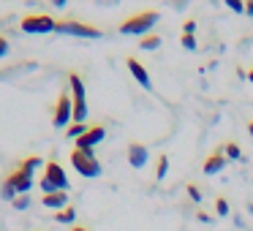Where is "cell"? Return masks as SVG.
Segmentation results:
<instances>
[{
	"label": "cell",
	"instance_id": "16",
	"mask_svg": "<svg viewBox=\"0 0 253 231\" xmlns=\"http://www.w3.org/2000/svg\"><path fill=\"white\" fill-rule=\"evenodd\" d=\"M139 46H142V49H150V52H153V49H158V46H161V36H153V33H150V36H144V38H142V44H139Z\"/></svg>",
	"mask_w": 253,
	"mask_h": 231
},
{
	"label": "cell",
	"instance_id": "31",
	"mask_svg": "<svg viewBox=\"0 0 253 231\" xmlns=\"http://www.w3.org/2000/svg\"><path fill=\"white\" fill-rule=\"evenodd\" d=\"M248 131H251V136H253V120H251V122H248Z\"/></svg>",
	"mask_w": 253,
	"mask_h": 231
},
{
	"label": "cell",
	"instance_id": "30",
	"mask_svg": "<svg viewBox=\"0 0 253 231\" xmlns=\"http://www.w3.org/2000/svg\"><path fill=\"white\" fill-rule=\"evenodd\" d=\"M71 231H90V229H84V226H74Z\"/></svg>",
	"mask_w": 253,
	"mask_h": 231
},
{
	"label": "cell",
	"instance_id": "10",
	"mask_svg": "<svg viewBox=\"0 0 253 231\" xmlns=\"http://www.w3.org/2000/svg\"><path fill=\"white\" fill-rule=\"evenodd\" d=\"M223 166H226V153H223V147H218L204 158L202 169H204V174H218V171H223Z\"/></svg>",
	"mask_w": 253,
	"mask_h": 231
},
{
	"label": "cell",
	"instance_id": "15",
	"mask_svg": "<svg viewBox=\"0 0 253 231\" xmlns=\"http://www.w3.org/2000/svg\"><path fill=\"white\" fill-rule=\"evenodd\" d=\"M74 218H77V209H74V207H66V209H60V212H55L57 223H71Z\"/></svg>",
	"mask_w": 253,
	"mask_h": 231
},
{
	"label": "cell",
	"instance_id": "19",
	"mask_svg": "<svg viewBox=\"0 0 253 231\" xmlns=\"http://www.w3.org/2000/svg\"><path fill=\"white\" fill-rule=\"evenodd\" d=\"M0 193H3V198H6V201H14V198H17V191H14V185L8 180H3V185H0Z\"/></svg>",
	"mask_w": 253,
	"mask_h": 231
},
{
	"label": "cell",
	"instance_id": "7",
	"mask_svg": "<svg viewBox=\"0 0 253 231\" xmlns=\"http://www.w3.org/2000/svg\"><path fill=\"white\" fill-rule=\"evenodd\" d=\"M74 120V104H71V93H60L57 95L55 112H52V125L55 128H68Z\"/></svg>",
	"mask_w": 253,
	"mask_h": 231
},
{
	"label": "cell",
	"instance_id": "9",
	"mask_svg": "<svg viewBox=\"0 0 253 231\" xmlns=\"http://www.w3.org/2000/svg\"><path fill=\"white\" fill-rule=\"evenodd\" d=\"M104 136H106V128L104 125H90L87 131L77 139V150H93L98 142H104Z\"/></svg>",
	"mask_w": 253,
	"mask_h": 231
},
{
	"label": "cell",
	"instance_id": "8",
	"mask_svg": "<svg viewBox=\"0 0 253 231\" xmlns=\"http://www.w3.org/2000/svg\"><path fill=\"white\" fill-rule=\"evenodd\" d=\"M6 180L14 185V191H17V196H28V191L33 188V174L30 171H25L22 166H17L14 171H8Z\"/></svg>",
	"mask_w": 253,
	"mask_h": 231
},
{
	"label": "cell",
	"instance_id": "21",
	"mask_svg": "<svg viewBox=\"0 0 253 231\" xmlns=\"http://www.w3.org/2000/svg\"><path fill=\"white\" fill-rule=\"evenodd\" d=\"M215 212H218L220 218H223V215H229V201H226L223 196H218V198H215Z\"/></svg>",
	"mask_w": 253,
	"mask_h": 231
},
{
	"label": "cell",
	"instance_id": "1",
	"mask_svg": "<svg viewBox=\"0 0 253 231\" xmlns=\"http://www.w3.org/2000/svg\"><path fill=\"white\" fill-rule=\"evenodd\" d=\"M41 191L46 193H55V191H68V177H66V169H63L57 160H46L44 163V177H41Z\"/></svg>",
	"mask_w": 253,
	"mask_h": 231
},
{
	"label": "cell",
	"instance_id": "20",
	"mask_svg": "<svg viewBox=\"0 0 253 231\" xmlns=\"http://www.w3.org/2000/svg\"><path fill=\"white\" fill-rule=\"evenodd\" d=\"M223 153H226V158H242V155H240V144H237V142L223 144Z\"/></svg>",
	"mask_w": 253,
	"mask_h": 231
},
{
	"label": "cell",
	"instance_id": "3",
	"mask_svg": "<svg viewBox=\"0 0 253 231\" xmlns=\"http://www.w3.org/2000/svg\"><path fill=\"white\" fill-rule=\"evenodd\" d=\"M68 90H71V104H74V122H84V117H87V98H84V82L77 71L68 74Z\"/></svg>",
	"mask_w": 253,
	"mask_h": 231
},
{
	"label": "cell",
	"instance_id": "2",
	"mask_svg": "<svg viewBox=\"0 0 253 231\" xmlns=\"http://www.w3.org/2000/svg\"><path fill=\"white\" fill-rule=\"evenodd\" d=\"M158 19H161L158 11H139V14H133V17L123 19L120 33L123 36H142V38H144V33H147Z\"/></svg>",
	"mask_w": 253,
	"mask_h": 231
},
{
	"label": "cell",
	"instance_id": "22",
	"mask_svg": "<svg viewBox=\"0 0 253 231\" xmlns=\"http://www.w3.org/2000/svg\"><path fill=\"white\" fill-rule=\"evenodd\" d=\"M11 204H14V209H28L30 207V198L28 196H17Z\"/></svg>",
	"mask_w": 253,
	"mask_h": 231
},
{
	"label": "cell",
	"instance_id": "12",
	"mask_svg": "<svg viewBox=\"0 0 253 231\" xmlns=\"http://www.w3.org/2000/svg\"><path fill=\"white\" fill-rule=\"evenodd\" d=\"M126 66H128V71L133 74V79H136V82L142 84L144 90H153V82H150V74H147V68H144L142 63L136 60V57H128V60H126Z\"/></svg>",
	"mask_w": 253,
	"mask_h": 231
},
{
	"label": "cell",
	"instance_id": "13",
	"mask_svg": "<svg viewBox=\"0 0 253 231\" xmlns=\"http://www.w3.org/2000/svg\"><path fill=\"white\" fill-rule=\"evenodd\" d=\"M41 204L49 209H55V212H60V209L68 207V191H55V193H46V196H41Z\"/></svg>",
	"mask_w": 253,
	"mask_h": 231
},
{
	"label": "cell",
	"instance_id": "5",
	"mask_svg": "<svg viewBox=\"0 0 253 231\" xmlns=\"http://www.w3.org/2000/svg\"><path fill=\"white\" fill-rule=\"evenodd\" d=\"M55 33L79 36V38H101V36H104V30L93 28V25H84V22H74V19H60V22L55 25Z\"/></svg>",
	"mask_w": 253,
	"mask_h": 231
},
{
	"label": "cell",
	"instance_id": "32",
	"mask_svg": "<svg viewBox=\"0 0 253 231\" xmlns=\"http://www.w3.org/2000/svg\"><path fill=\"white\" fill-rule=\"evenodd\" d=\"M248 79H251V82H253V68H251V71H248Z\"/></svg>",
	"mask_w": 253,
	"mask_h": 231
},
{
	"label": "cell",
	"instance_id": "17",
	"mask_svg": "<svg viewBox=\"0 0 253 231\" xmlns=\"http://www.w3.org/2000/svg\"><path fill=\"white\" fill-rule=\"evenodd\" d=\"M166 171H169V158H166V155H161V158H158V166H155V180H164Z\"/></svg>",
	"mask_w": 253,
	"mask_h": 231
},
{
	"label": "cell",
	"instance_id": "29",
	"mask_svg": "<svg viewBox=\"0 0 253 231\" xmlns=\"http://www.w3.org/2000/svg\"><path fill=\"white\" fill-rule=\"evenodd\" d=\"M245 14H253V3H248V6H245Z\"/></svg>",
	"mask_w": 253,
	"mask_h": 231
},
{
	"label": "cell",
	"instance_id": "27",
	"mask_svg": "<svg viewBox=\"0 0 253 231\" xmlns=\"http://www.w3.org/2000/svg\"><path fill=\"white\" fill-rule=\"evenodd\" d=\"M188 193H191L193 201H202V193H199V188H196V185H188Z\"/></svg>",
	"mask_w": 253,
	"mask_h": 231
},
{
	"label": "cell",
	"instance_id": "25",
	"mask_svg": "<svg viewBox=\"0 0 253 231\" xmlns=\"http://www.w3.org/2000/svg\"><path fill=\"white\" fill-rule=\"evenodd\" d=\"M6 55H8V38L0 33V57H6Z\"/></svg>",
	"mask_w": 253,
	"mask_h": 231
},
{
	"label": "cell",
	"instance_id": "11",
	"mask_svg": "<svg viewBox=\"0 0 253 231\" xmlns=\"http://www.w3.org/2000/svg\"><path fill=\"white\" fill-rule=\"evenodd\" d=\"M147 158H150V153H147V147H144L142 142H131V144H128V163H131L133 169H144Z\"/></svg>",
	"mask_w": 253,
	"mask_h": 231
},
{
	"label": "cell",
	"instance_id": "24",
	"mask_svg": "<svg viewBox=\"0 0 253 231\" xmlns=\"http://www.w3.org/2000/svg\"><path fill=\"white\" fill-rule=\"evenodd\" d=\"M229 8H231V11H237V14H242V11H245V0H229Z\"/></svg>",
	"mask_w": 253,
	"mask_h": 231
},
{
	"label": "cell",
	"instance_id": "18",
	"mask_svg": "<svg viewBox=\"0 0 253 231\" xmlns=\"http://www.w3.org/2000/svg\"><path fill=\"white\" fill-rule=\"evenodd\" d=\"M84 131H87V125H84V122H74V125H68V133H66V136H71L74 142H77V139L82 136Z\"/></svg>",
	"mask_w": 253,
	"mask_h": 231
},
{
	"label": "cell",
	"instance_id": "33",
	"mask_svg": "<svg viewBox=\"0 0 253 231\" xmlns=\"http://www.w3.org/2000/svg\"><path fill=\"white\" fill-rule=\"evenodd\" d=\"M248 212H251V215H253V204H248Z\"/></svg>",
	"mask_w": 253,
	"mask_h": 231
},
{
	"label": "cell",
	"instance_id": "6",
	"mask_svg": "<svg viewBox=\"0 0 253 231\" xmlns=\"http://www.w3.org/2000/svg\"><path fill=\"white\" fill-rule=\"evenodd\" d=\"M55 25L57 19H52L49 14H25L22 17V30L25 33H55Z\"/></svg>",
	"mask_w": 253,
	"mask_h": 231
},
{
	"label": "cell",
	"instance_id": "26",
	"mask_svg": "<svg viewBox=\"0 0 253 231\" xmlns=\"http://www.w3.org/2000/svg\"><path fill=\"white\" fill-rule=\"evenodd\" d=\"M193 30H196V22H193V19H188V22L182 25V33H185V36H193Z\"/></svg>",
	"mask_w": 253,
	"mask_h": 231
},
{
	"label": "cell",
	"instance_id": "4",
	"mask_svg": "<svg viewBox=\"0 0 253 231\" xmlns=\"http://www.w3.org/2000/svg\"><path fill=\"white\" fill-rule=\"evenodd\" d=\"M71 166L79 171V177H87V180H93V177L101 174V160L93 155V150H77L74 147Z\"/></svg>",
	"mask_w": 253,
	"mask_h": 231
},
{
	"label": "cell",
	"instance_id": "28",
	"mask_svg": "<svg viewBox=\"0 0 253 231\" xmlns=\"http://www.w3.org/2000/svg\"><path fill=\"white\" fill-rule=\"evenodd\" d=\"M196 218L202 220V223H210V215L207 212H196Z\"/></svg>",
	"mask_w": 253,
	"mask_h": 231
},
{
	"label": "cell",
	"instance_id": "23",
	"mask_svg": "<svg viewBox=\"0 0 253 231\" xmlns=\"http://www.w3.org/2000/svg\"><path fill=\"white\" fill-rule=\"evenodd\" d=\"M180 44L185 46V49H196V38H193V36H185V33H182Z\"/></svg>",
	"mask_w": 253,
	"mask_h": 231
},
{
	"label": "cell",
	"instance_id": "14",
	"mask_svg": "<svg viewBox=\"0 0 253 231\" xmlns=\"http://www.w3.org/2000/svg\"><path fill=\"white\" fill-rule=\"evenodd\" d=\"M41 163H44V158H41V155H30V158H25V160H22V169H25V171H30V174H33V171L39 169Z\"/></svg>",
	"mask_w": 253,
	"mask_h": 231
}]
</instances>
